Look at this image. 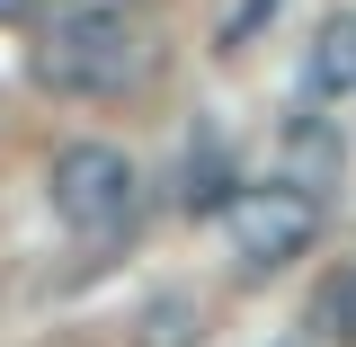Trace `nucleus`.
<instances>
[{"label": "nucleus", "mask_w": 356, "mask_h": 347, "mask_svg": "<svg viewBox=\"0 0 356 347\" xmlns=\"http://www.w3.org/2000/svg\"><path fill=\"white\" fill-rule=\"evenodd\" d=\"M27 72L54 98H116L125 81L152 72V45L134 36L116 9H81V18H54L44 27V45L27 54Z\"/></svg>", "instance_id": "nucleus-1"}, {"label": "nucleus", "mask_w": 356, "mask_h": 347, "mask_svg": "<svg viewBox=\"0 0 356 347\" xmlns=\"http://www.w3.org/2000/svg\"><path fill=\"white\" fill-rule=\"evenodd\" d=\"M44 196H54L63 232H81V241H125L134 214H143V170H134L116 143H72V152H54Z\"/></svg>", "instance_id": "nucleus-2"}, {"label": "nucleus", "mask_w": 356, "mask_h": 347, "mask_svg": "<svg viewBox=\"0 0 356 347\" xmlns=\"http://www.w3.org/2000/svg\"><path fill=\"white\" fill-rule=\"evenodd\" d=\"M222 241H232L241 276H276V267H294L312 241H321V196L285 187V178L232 187V196H222Z\"/></svg>", "instance_id": "nucleus-3"}, {"label": "nucleus", "mask_w": 356, "mask_h": 347, "mask_svg": "<svg viewBox=\"0 0 356 347\" xmlns=\"http://www.w3.org/2000/svg\"><path fill=\"white\" fill-rule=\"evenodd\" d=\"M339 170H348V143H339V125H330L321 107H303V116L285 125V187L330 196V187H339Z\"/></svg>", "instance_id": "nucleus-4"}, {"label": "nucleus", "mask_w": 356, "mask_h": 347, "mask_svg": "<svg viewBox=\"0 0 356 347\" xmlns=\"http://www.w3.org/2000/svg\"><path fill=\"white\" fill-rule=\"evenodd\" d=\"M330 98H356V9H339L303 54V107H330Z\"/></svg>", "instance_id": "nucleus-5"}, {"label": "nucleus", "mask_w": 356, "mask_h": 347, "mask_svg": "<svg viewBox=\"0 0 356 347\" xmlns=\"http://www.w3.org/2000/svg\"><path fill=\"white\" fill-rule=\"evenodd\" d=\"M143 347H196L205 339V312L187 303V294H161V303H143V330H134Z\"/></svg>", "instance_id": "nucleus-6"}, {"label": "nucleus", "mask_w": 356, "mask_h": 347, "mask_svg": "<svg viewBox=\"0 0 356 347\" xmlns=\"http://www.w3.org/2000/svg\"><path fill=\"white\" fill-rule=\"evenodd\" d=\"M222 196H232V170H222V152H187V170H178V205L187 214H222Z\"/></svg>", "instance_id": "nucleus-7"}, {"label": "nucleus", "mask_w": 356, "mask_h": 347, "mask_svg": "<svg viewBox=\"0 0 356 347\" xmlns=\"http://www.w3.org/2000/svg\"><path fill=\"white\" fill-rule=\"evenodd\" d=\"M312 321H321V330H330L339 347H356V267L321 285V303H312Z\"/></svg>", "instance_id": "nucleus-8"}, {"label": "nucleus", "mask_w": 356, "mask_h": 347, "mask_svg": "<svg viewBox=\"0 0 356 347\" xmlns=\"http://www.w3.org/2000/svg\"><path fill=\"white\" fill-rule=\"evenodd\" d=\"M36 18V0H0V27H27Z\"/></svg>", "instance_id": "nucleus-9"}, {"label": "nucleus", "mask_w": 356, "mask_h": 347, "mask_svg": "<svg viewBox=\"0 0 356 347\" xmlns=\"http://www.w3.org/2000/svg\"><path fill=\"white\" fill-rule=\"evenodd\" d=\"M81 9H116V0H54V18H81Z\"/></svg>", "instance_id": "nucleus-10"}, {"label": "nucleus", "mask_w": 356, "mask_h": 347, "mask_svg": "<svg viewBox=\"0 0 356 347\" xmlns=\"http://www.w3.org/2000/svg\"><path fill=\"white\" fill-rule=\"evenodd\" d=\"M276 347H312V339H276Z\"/></svg>", "instance_id": "nucleus-11"}]
</instances>
